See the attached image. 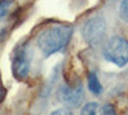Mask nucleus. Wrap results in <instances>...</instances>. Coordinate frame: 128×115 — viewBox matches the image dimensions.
<instances>
[{
    "mask_svg": "<svg viewBox=\"0 0 128 115\" xmlns=\"http://www.w3.org/2000/svg\"><path fill=\"white\" fill-rule=\"evenodd\" d=\"M72 33L73 29L69 26H51L38 35L37 46L45 56L52 55L68 45Z\"/></svg>",
    "mask_w": 128,
    "mask_h": 115,
    "instance_id": "obj_1",
    "label": "nucleus"
},
{
    "mask_svg": "<svg viewBox=\"0 0 128 115\" xmlns=\"http://www.w3.org/2000/svg\"><path fill=\"white\" fill-rule=\"evenodd\" d=\"M104 56L113 64L123 67L128 63V41L123 37H112L104 46Z\"/></svg>",
    "mask_w": 128,
    "mask_h": 115,
    "instance_id": "obj_2",
    "label": "nucleus"
},
{
    "mask_svg": "<svg viewBox=\"0 0 128 115\" xmlns=\"http://www.w3.org/2000/svg\"><path fill=\"white\" fill-rule=\"evenodd\" d=\"M105 31H106L105 20L101 17H95L84 23L82 28V36L84 41L88 42L90 45H98L99 42H101Z\"/></svg>",
    "mask_w": 128,
    "mask_h": 115,
    "instance_id": "obj_3",
    "label": "nucleus"
},
{
    "mask_svg": "<svg viewBox=\"0 0 128 115\" xmlns=\"http://www.w3.org/2000/svg\"><path fill=\"white\" fill-rule=\"evenodd\" d=\"M12 70H13V74L16 76V78L18 79H22L28 74L30 59H28V54L24 47H20L16 51V54L13 56V61H12Z\"/></svg>",
    "mask_w": 128,
    "mask_h": 115,
    "instance_id": "obj_4",
    "label": "nucleus"
},
{
    "mask_svg": "<svg viewBox=\"0 0 128 115\" xmlns=\"http://www.w3.org/2000/svg\"><path fill=\"white\" fill-rule=\"evenodd\" d=\"M59 96L62 102L68 106H77L83 97V90L81 85L77 86H64L59 91Z\"/></svg>",
    "mask_w": 128,
    "mask_h": 115,
    "instance_id": "obj_5",
    "label": "nucleus"
},
{
    "mask_svg": "<svg viewBox=\"0 0 128 115\" xmlns=\"http://www.w3.org/2000/svg\"><path fill=\"white\" fill-rule=\"evenodd\" d=\"M88 88L94 95H100L101 91H102L101 83H100L98 76H96L95 73H90L88 74Z\"/></svg>",
    "mask_w": 128,
    "mask_h": 115,
    "instance_id": "obj_6",
    "label": "nucleus"
},
{
    "mask_svg": "<svg viewBox=\"0 0 128 115\" xmlns=\"http://www.w3.org/2000/svg\"><path fill=\"white\" fill-rule=\"evenodd\" d=\"M98 106L96 102H88L81 110V115H98Z\"/></svg>",
    "mask_w": 128,
    "mask_h": 115,
    "instance_id": "obj_7",
    "label": "nucleus"
},
{
    "mask_svg": "<svg viewBox=\"0 0 128 115\" xmlns=\"http://www.w3.org/2000/svg\"><path fill=\"white\" fill-rule=\"evenodd\" d=\"M120 17L128 22V0H123L120 4Z\"/></svg>",
    "mask_w": 128,
    "mask_h": 115,
    "instance_id": "obj_8",
    "label": "nucleus"
},
{
    "mask_svg": "<svg viewBox=\"0 0 128 115\" xmlns=\"http://www.w3.org/2000/svg\"><path fill=\"white\" fill-rule=\"evenodd\" d=\"M10 6V0H4V1H0V18H3L9 10Z\"/></svg>",
    "mask_w": 128,
    "mask_h": 115,
    "instance_id": "obj_9",
    "label": "nucleus"
},
{
    "mask_svg": "<svg viewBox=\"0 0 128 115\" xmlns=\"http://www.w3.org/2000/svg\"><path fill=\"white\" fill-rule=\"evenodd\" d=\"M102 115H116L112 105H105L102 108Z\"/></svg>",
    "mask_w": 128,
    "mask_h": 115,
    "instance_id": "obj_10",
    "label": "nucleus"
},
{
    "mask_svg": "<svg viewBox=\"0 0 128 115\" xmlns=\"http://www.w3.org/2000/svg\"><path fill=\"white\" fill-rule=\"evenodd\" d=\"M50 115H73V114H72L70 110H68V109H58V110H55L54 113H51Z\"/></svg>",
    "mask_w": 128,
    "mask_h": 115,
    "instance_id": "obj_11",
    "label": "nucleus"
}]
</instances>
